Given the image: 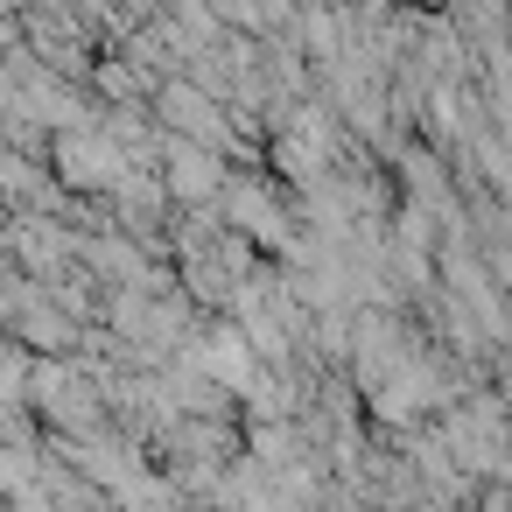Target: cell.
<instances>
[{"mask_svg": "<svg viewBox=\"0 0 512 512\" xmlns=\"http://www.w3.org/2000/svg\"><path fill=\"white\" fill-rule=\"evenodd\" d=\"M162 176H169L176 204H211V197H225V183H232L225 148H211V141H183V134H169Z\"/></svg>", "mask_w": 512, "mask_h": 512, "instance_id": "cell-1", "label": "cell"}]
</instances>
